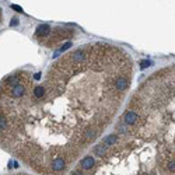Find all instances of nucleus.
I'll list each match as a JSON object with an SVG mask.
<instances>
[{"mask_svg":"<svg viewBox=\"0 0 175 175\" xmlns=\"http://www.w3.org/2000/svg\"><path fill=\"white\" fill-rule=\"evenodd\" d=\"M17 175H27V174H17Z\"/></svg>","mask_w":175,"mask_h":175,"instance_id":"nucleus-5","label":"nucleus"},{"mask_svg":"<svg viewBox=\"0 0 175 175\" xmlns=\"http://www.w3.org/2000/svg\"><path fill=\"white\" fill-rule=\"evenodd\" d=\"M125 133L108 136L72 175H174V143Z\"/></svg>","mask_w":175,"mask_h":175,"instance_id":"nucleus-2","label":"nucleus"},{"mask_svg":"<svg viewBox=\"0 0 175 175\" xmlns=\"http://www.w3.org/2000/svg\"><path fill=\"white\" fill-rule=\"evenodd\" d=\"M49 31H51V27L48 24H42V25L38 27V30H36L35 34H36V36H48Z\"/></svg>","mask_w":175,"mask_h":175,"instance_id":"nucleus-3","label":"nucleus"},{"mask_svg":"<svg viewBox=\"0 0 175 175\" xmlns=\"http://www.w3.org/2000/svg\"><path fill=\"white\" fill-rule=\"evenodd\" d=\"M18 22V20L17 18H13V21H11V25H14V24H17Z\"/></svg>","mask_w":175,"mask_h":175,"instance_id":"nucleus-4","label":"nucleus"},{"mask_svg":"<svg viewBox=\"0 0 175 175\" xmlns=\"http://www.w3.org/2000/svg\"><path fill=\"white\" fill-rule=\"evenodd\" d=\"M132 80V62L109 45L81 46L41 83L21 72L0 93V143L42 175H60L107 129Z\"/></svg>","mask_w":175,"mask_h":175,"instance_id":"nucleus-1","label":"nucleus"}]
</instances>
